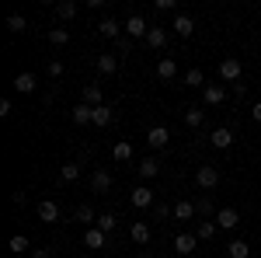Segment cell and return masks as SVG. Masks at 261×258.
I'll use <instances>...</instances> for the list:
<instances>
[{"mask_svg": "<svg viewBox=\"0 0 261 258\" xmlns=\"http://www.w3.org/2000/svg\"><path fill=\"white\" fill-rule=\"evenodd\" d=\"M195 181H199V189H216V185H220V168L202 164L199 171H195Z\"/></svg>", "mask_w": 261, "mask_h": 258, "instance_id": "cell-1", "label": "cell"}, {"mask_svg": "<svg viewBox=\"0 0 261 258\" xmlns=\"http://www.w3.org/2000/svg\"><path fill=\"white\" fill-rule=\"evenodd\" d=\"M241 74H244V66H241V60H237V56H226V60L220 63V77L223 80L237 84V80H241Z\"/></svg>", "mask_w": 261, "mask_h": 258, "instance_id": "cell-2", "label": "cell"}, {"mask_svg": "<svg viewBox=\"0 0 261 258\" xmlns=\"http://www.w3.org/2000/svg\"><path fill=\"white\" fill-rule=\"evenodd\" d=\"M125 32H129V39H143V42H146V35H150V25H146V18H140V14H129V21H125Z\"/></svg>", "mask_w": 261, "mask_h": 258, "instance_id": "cell-3", "label": "cell"}, {"mask_svg": "<svg viewBox=\"0 0 261 258\" xmlns=\"http://www.w3.org/2000/svg\"><path fill=\"white\" fill-rule=\"evenodd\" d=\"M216 227H223V230H233V227H241V213H237L233 206H223L220 213H216Z\"/></svg>", "mask_w": 261, "mask_h": 258, "instance_id": "cell-4", "label": "cell"}, {"mask_svg": "<svg viewBox=\"0 0 261 258\" xmlns=\"http://www.w3.org/2000/svg\"><path fill=\"white\" fill-rule=\"evenodd\" d=\"M105 241H108V234H105L101 227H87V234H84V244H87L91 251H101V248H105Z\"/></svg>", "mask_w": 261, "mask_h": 258, "instance_id": "cell-5", "label": "cell"}, {"mask_svg": "<svg viewBox=\"0 0 261 258\" xmlns=\"http://www.w3.org/2000/svg\"><path fill=\"white\" fill-rule=\"evenodd\" d=\"M39 220L42 223H56V220H60V206H56L53 199H42L39 202Z\"/></svg>", "mask_w": 261, "mask_h": 258, "instance_id": "cell-6", "label": "cell"}, {"mask_svg": "<svg viewBox=\"0 0 261 258\" xmlns=\"http://www.w3.org/2000/svg\"><path fill=\"white\" fill-rule=\"evenodd\" d=\"M167 139H171V133H167L164 126H153V129L146 133V143H150L153 150H161V147H167Z\"/></svg>", "mask_w": 261, "mask_h": 258, "instance_id": "cell-7", "label": "cell"}, {"mask_svg": "<svg viewBox=\"0 0 261 258\" xmlns=\"http://www.w3.org/2000/svg\"><path fill=\"white\" fill-rule=\"evenodd\" d=\"M133 206H136V209H146V206H153V192H150L146 185H136V189H133Z\"/></svg>", "mask_w": 261, "mask_h": 258, "instance_id": "cell-8", "label": "cell"}, {"mask_svg": "<svg viewBox=\"0 0 261 258\" xmlns=\"http://www.w3.org/2000/svg\"><path fill=\"white\" fill-rule=\"evenodd\" d=\"M195 244H199L195 234H178V238H174V251H178V255H192Z\"/></svg>", "mask_w": 261, "mask_h": 258, "instance_id": "cell-9", "label": "cell"}, {"mask_svg": "<svg viewBox=\"0 0 261 258\" xmlns=\"http://www.w3.org/2000/svg\"><path fill=\"white\" fill-rule=\"evenodd\" d=\"M136 171H140V178L150 181V178H157V175H161V164H157V157H143Z\"/></svg>", "mask_w": 261, "mask_h": 258, "instance_id": "cell-10", "label": "cell"}, {"mask_svg": "<svg viewBox=\"0 0 261 258\" xmlns=\"http://www.w3.org/2000/svg\"><path fill=\"white\" fill-rule=\"evenodd\" d=\"M157 77H161V80H174V77H178V63L171 60V56H164V60L157 63Z\"/></svg>", "mask_w": 261, "mask_h": 258, "instance_id": "cell-11", "label": "cell"}, {"mask_svg": "<svg viewBox=\"0 0 261 258\" xmlns=\"http://www.w3.org/2000/svg\"><path fill=\"white\" fill-rule=\"evenodd\" d=\"M213 147H216V150H226V147H230V143H233V133H230V129H226V126H220V129H213Z\"/></svg>", "mask_w": 261, "mask_h": 258, "instance_id": "cell-12", "label": "cell"}, {"mask_svg": "<svg viewBox=\"0 0 261 258\" xmlns=\"http://www.w3.org/2000/svg\"><path fill=\"white\" fill-rule=\"evenodd\" d=\"M122 28H125V25H119L115 18H105V21L98 25L101 35H105V39H115V42H119V32H122Z\"/></svg>", "mask_w": 261, "mask_h": 258, "instance_id": "cell-13", "label": "cell"}, {"mask_svg": "<svg viewBox=\"0 0 261 258\" xmlns=\"http://www.w3.org/2000/svg\"><path fill=\"white\" fill-rule=\"evenodd\" d=\"M171 28H174V32H178L181 39H188V35H192V32H195V21L188 18V14H178V18H174V25H171Z\"/></svg>", "mask_w": 261, "mask_h": 258, "instance_id": "cell-14", "label": "cell"}, {"mask_svg": "<svg viewBox=\"0 0 261 258\" xmlns=\"http://www.w3.org/2000/svg\"><path fill=\"white\" fill-rule=\"evenodd\" d=\"M119 70V56H112V53H105V56H98V74H105V77H112Z\"/></svg>", "mask_w": 261, "mask_h": 258, "instance_id": "cell-15", "label": "cell"}, {"mask_svg": "<svg viewBox=\"0 0 261 258\" xmlns=\"http://www.w3.org/2000/svg\"><path fill=\"white\" fill-rule=\"evenodd\" d=\"M39 84H35V74H18L14 77V91H21V95H32Z\"/></svg>", "mask_w": 261, "mask_h": 258, "instance_id": "cell-16", "label": "cell"}, {"mask_svg": "<svg viewBox=\"0 0 261 258\" xmlns=\"http://www.w3.org/2000/svg\"><path fill=\"white\" fill-rule=\"evenodd\" d=\"M84 105H91V108H101V105H105L98 84H84Z\"/></svg>", "mask_w": 261, "mask_h": 258, "instance_id": "cell-17", "label": "cell"}, {"mask_svg": "<svg viewBox=\"0 0 261 258\" xmlns=\"http://www.w3.org/2000/svg\"><path fill=\"white\" fill-rule=\"evenodd\" d=\"M202 98H205V105H223V101H226V91H223L220 84H209V87L202 91Z\"/></svg>", "mask_w": 261, "mask_h": 258, "instance_id": "cell-18", "label": "cell"}, {"mask_svg": "<svg viewBox=\"0 0 261 258\" xmlns=\"http://www.w3.org/2000/svg\"><path fill=\"white\" fill-rule=\"evenodd\" d=\"M77 178H81V164H77V160H70V164L60 168V181L63 185H70V181H77Z\"/></svg>", "mask_w": 261, "mask_h": 258, "instance_id": "cell-19", "label": "cell"}, {"mask_svg": "<svg viewBox=\"0 0 261 258\" xmlns=\"http://www.w3.org/2000/svg\"><path fill=\"white\" fill-rule=\"evenodd\" d=\"M91 119H94V108L81 101V105L73 108V122H77V126H91Z\"/></svg>", "mask_w": 261, "mask_h": 258, "instance_id": "cell-20", "label": "cell"}, {"mask_svg": "<svg viewBox=\"0 0 261 258\" xmlns=\"http://www.w3.org/2000/svg\"><path fill=\"white\" fill-rule=\"evenodd\" d=\"M91 189H94V192H108V189H112V175H108V171H94V175H91Z\"/></svg>", "mask_w": 261, "mask_h": 258, "instance_id": "cell-21", "label": "cell"}, {"mask_svg": "<svg viewBox=\"0 0 261 258\" xmlns=\"http://www.w3.org/2000/svg\"><path fill=\"white\" fill-rule=\"evenodd\" d=\"M192 217H195V202H188V199L174 202V220H192Z\"/></svg>", "mask_w": 261, "mask_h": 258, "instance_id": "cell-22", "label": "cell"}, {"mask_svg": "<svg viewBox=\"0 0 261 258\" xmlns=\"http://www.w3.org/2000/svg\"><path fill=\"white\" fill-rule=\"evenodd\" d=\"M146 45H150V49H164V45H167V32H164V28H150Z\"/></svg>", "mask_w": 261, "mask_h": 258, "instance_id": "cell-23", "label": "cell"}, {"mask_svg": "<svg viewBox=\"0 0 261 258\" xmlns=\"http://www.w3.org/2000/svg\"><path fill=\"white\" fill-rule=\"evenodd\" d=\"M202 122H205V112H202V108H188V112H185V126H188V129H199Z\"/></svg>", "mask_w": 261, "mask_h": 258, "instance_id": "cell-24", "label": "cell"}, {"mask_svg": "<svg viewBox=\"0 0 261 258\" xmlns=\"http://www.w3.org/2000/svg\"><path fill=\"white\" fill-rule=\"evenodd\" d=\"M112 157L115 160H133V143H129V139H119L115 150H112Z\"/></svg>", "mask_w": 261, "mask_h": 258, "instance_id": "cell-25", "label": "cell"}, {"mask_svg": "<svg viewBox=\"0 0 261 258\" xmlns=\"http://www.w3.org/2000/svg\"><path fill=\"white\" fill-rule=\"evenodd\" d=\"M226 255L230 258H251V248H247V241H230Z\"/></svg>", "mask_w": 261, "mask_h": 258, "instance_id": "cell-26", "label": "cell"}, {"mask_svg": "<svg viewBox=\"0 0 261 258\" xmlns=\"http://www.w3.org/2000/svg\"><path fill=\"white\" fill-rule=\"evenodd\" d=\"M112 122V108L108 105H101V108H94V119H91V126H98V129H105Z\"/></svg>", "mask_w": 261, "mask_h": 258, "instance_id": "cell-27", "label": "cell"}, {"mask_svg": "<svg viewBox=\"0 0 261 258\" xmlns=\"http://www.w3.org/2000/svg\"><path fill=\"white\" fill-rule=\"evenodd\" d=\"M73 220H77V223H98V217H94V209H91V206H87V202H84V206H77V209H73Z\"/></svg>", "mask_w": 261, "mask_h": 258, "instance_id": "cell-28", "label": "cell"}, {"mask_svg": "<svg viewBox=\"0 0 261 258\" xmlns=\"http://www.w3.org/2000/svg\"><path fill=\"white\" fill-rule=\"evenodd\" d=\"M56 14H60L63 21L77 18V4H73V0H60V4H56Z\"/></svg>", "mask_w": 261, "mask_h": 258, "instance_id": "cell-29", "label": "cell"}, {"mask_svg": "<svg viewBox=\"0 0 261 258\" xmlns=\"http://www.w3.org/2000/svg\"><path fill=\"white\" fill-rule=\"evenodd\" d=\"M195 238H199V241H209V238H216V220H205V223H199V230H195Z\"/></svg>", "mask_w": 261, "mask_h": 258, "instance_id": "cell-30", "label": "cell"}, {"mask_svg": "<svg viewBox=\"0 0 261 258\" xmlns=\"http://www.w3.org/2000/svg\"><path fill=\"white\" fill-rule=\"evenodd\" d=\"M129 234H133L136 244H146V241H150V227H146V223H133V230H129Z\"/></svg>", "mask_w": 261, "mask_h": 258, "instance_id": "cell-31", "label": "cell"}, {"mask_svg": "<svg viewBox=\"0 0 261 258\" xmlns=\"http://www.w3.org/2000/svg\"><path fill=\"white\" fill-rule=\"evenodd\" d=\"M115 223H119V220H115V213H101V217H98V223H94V227H101L105 234H112V230H115Z\"/></svg>", "mask_w": 261, "mask_h": 258, "instance_id": "cell-32", "label": "cell"}, {"mask_svg": "<svg viewBox=\"0 0 261 258\" xmlns=\"http://www.w3.org/2000/svg\"><path fill=\"white\" fill-rule=\"evenodd\" d=\"M7 28H11V32H14V35H21V32H24V28H28V21L21 18V14H7Z\"/></svg>", "mask_w": 261, "mask_h": 258, "instance_id": "cell-33", "label": "cell"}, {"mask_svg": "<svg viewBox=\"0 0 261 258\" xmlns=\"http://www.w3.org/2000/svg\"><path fill=\"white\" fill-rule=\"evenodd\" d=\"M49 42H53V45H66V42H70V32H66V28H49Z\"/></svg>", "mask_w": 261, "mask_h": 258, "instance_id": "cell-34", "label": "cell"}, {"mask_svg": "<svg viewBox=\"0 0 261 258\" xmlns=\"http://www.w3.org/2000/svg\"><path fill=\"white\" fill-rule=\"evenodd\" d=\"M202 80H205V77H202L199 66H192V70L185 74V84H188V87H202Z\"/></svg>", "mask_w": 261, "mask_h": 258, "instance_id": "cell-35", "label": "cell"}, {"mask_svg": "<svg viewBox=\"0 0 261 258\" xmlns=\"http://www.w3.org/2000/svg\"><path fill=\"white\" fill-rule=\"evenodd\" d=\"M7 248H11V251H28V238H24V234H14V238L7 241Z\"/></svg>", "mask_w": 261, "mask_h": 258, "instance_id": "cell-36", "label": "cell"}, {"mask_svg": "<svg viewBox=\"0 0 261 258\" xmlns=\"http://www.w3.org/2000/svg\"><path fill=\"white\" fill-rule=\"evenodd\" d=\"M195 213H202V217H209V213H213V199H209V196L195 199Z\"/></svg>", "mask_w": 261, "mask_h": 258, "instance_id": "cell-37", "label": "cell"}, {"mask_svg": "<svg viewBox=\"0 0 261 258\" xmlns=\"http://www.w3.org/2000/svg\"><path fill=\"white\" fill-rule=\"evenodd\" d=\"M153 213H157V220H167V217H174V206H164V202H153Z\"/></svg>", "mask_w": 261, "mask_h": 258, "instance_id": "cell-38", "label": "cell"}, {"mask_svg": "<svg viewBox=\"0 0 261 258\" xmlns=\"http://www.w3.org/2000/svg\"><path fill=\"white\" fill-rule=\"evenodd\" d=\"M115 53H119V56L133 53V39H119V42H115Z\"/></svg>", "mask_w": 261, "mask_h": 258, "instance_id": "cell-39", "label": "cell"}, {"mask_svg": "<svg viewBox=\"0 0 261 258\" xmlns=\"http://www.w3.org/2000/svg\"><path fill=\"white\" fill-rule=\"evenodd\" d=\"M49 77H63V63L60 60H49Z\"/></svg>", "mask_w": 261, "mask_h": 258, "instance_id": "cell-40", "label": "cell"}, {"mask_svg": "<svg viewBox=\"0 0 261 258\" xmlns=\"http://www.w3.org/2000/svg\"><path fill=\"white\" fill-rule=\"evenodd\" d=\"M11 108H14L11 98H0V119H7V115H11Z\"/></svg>", "mask_w": 261, "mask_h": 258, "instance_id": "cell-41", "label": "cell"}, {"mask_svg": "<svg viewBox=\"0 0 261 258\" xmlns=\"http://www.w3.org/2000/svg\"><path fill=\"white\" fill-rule=\"evenodd\" d=\"M233 95H237V98H244V95H247V84H244V80H237V84H233Z\"/></svg>", "mask_w": 261, "mask_h": 258, "instance_id": "cell-42", "label": "cell"}, {"mask_svg": "<svg viewBox=\"0 0 261 258\" xmlns=\"http://www.w3.org/2000/svg\"><path fill=\"white\" fill-rule=\"evenodd\" d=\"M32 258H53V251H49V248H35V251H32Z\"/></svg>", "mask_w": 261, "mask_h": 258, "instance_id": "cell-43", "label": "cell"}, {"mask_svg": "<svg viewBox=\"0 0 261 258\" xmlns=\"http://www.w3.org/2000/svg\"><path fill=\"white\" fill-rule=\"evenodd\" d=\"M24 199H28V196H24V192H21V189H18V192L11 196V202H14V206H24Z\"/></svg>", "mask_w": 261, "mask_h": 258, "instance_id": "cell-44", "label": "cell"}, {"mask_svg": "<svg viewBox=\"0 0 261 258\" xmlns=\"http://www.w3.org/2000/svg\"><path fill=\"white\" fill-rule=\"evenodd\" d=\"M157 11H174V0H157Z\"/></svg>", "mask_w": 261, "mask_h": 258, "instance_id": "cell-45", "label": "cell"}, {"mask_svg": "<svg viewBox=\"0 0 261 258\" xmlns=\"http://www.w3.org/2000/svg\"><path fill=\"white\" fill-rule=\"evenodd\" d=\"M251 115H254V122H261V101L254 105V108H251Z\"/></svg>", "mask_w": 261, "mask_h": 258, "instance_id": "cell-46", "label": "cell"}]
</instances>
